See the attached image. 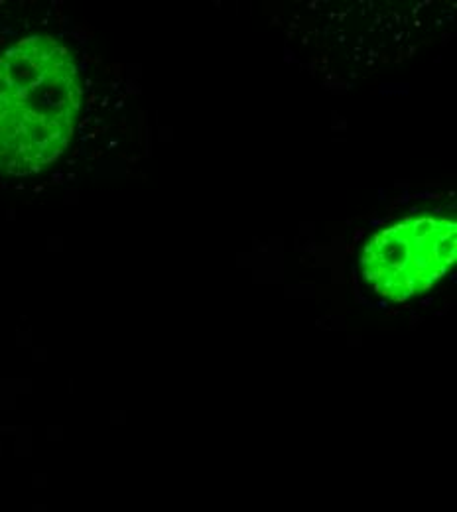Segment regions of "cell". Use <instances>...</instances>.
I'll return each mask as SVG.
<instances>
[{
    "label": "cell",
    "mask_w": 457,
    "mask_h": 512,
    "mask_svg": "<svg viewBox=\"0 0 457 512\" xmlns=\"http://www.w3.org/2000/svg\"><path fill=\"white\" fill-rule=\"evenodd\" d=\"M81 107L77 65L50 36H30L0 58V170L38 174L73 136Z\"/></svg>",
    "instance_id": "obj_1"
},
{
    "label": "cell",
    "mask_w": 457,
    "mask_h": 512,
    "mask_svg": "<svg viewBox=\"0 0 457 512\" xmlns=\"http://www.w3.org/2000/svg\"><path fill=\"white\" fill-rule=\"evenodd\" d=\"M456 258V221L434 215L408 217L367 243L361 274L379 296L406 302L442 280Z\"/></svg>",
    "instance_id": "obj_2"
}]
</instances>
